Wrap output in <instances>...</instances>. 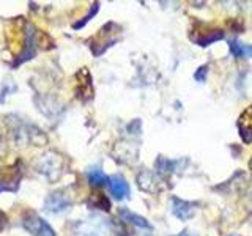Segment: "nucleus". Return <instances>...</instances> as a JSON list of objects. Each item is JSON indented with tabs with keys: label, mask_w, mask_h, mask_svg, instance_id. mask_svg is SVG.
Masks as SVG:
<instances>
[{
	"label": "nucleus",
	"mask_w": 252,
	"mask_h": 236,
	"mask_svg": "<svg viewBox=\"0 0 252 236\" xmlns=\"http://www.w3.org/2000/svg\"><path fill=\"white\" fill-rule=\"evenodd\" d=\"M6 123L10 124V131L13 140L16 144H19L21 147L27 145V144H33V145H39L46 142V136L44 132L36 128L35 124H32L29 121L21 120L19 117L16 115H8L6 117Z\"/></svg>",
	"instance_id": "nucleus-1"
},
{
	"label": "nucleus",
	"mask_w": 252,
	"mask_h": 236,
	"mask_svg": "<svg viewBox=\"0 0 252 236\" xmlns=\"http://www.w3.org/2000/svg\"><path fill=\"white\" fill-rule=\"evenodd\" d=\"M120 33H122V27L118 26L117 22H107L104 24L98 31L96 35H93L89 39V46L92 49V54L94 57H99V55L104 54L109 47H112L118 39H120Z\"/></svg>",
	"instance_id": "nucleus-2"
},
{
	"label": "nucleus",
	"mask_w": 252,
	"mask_h": 236,
	"mask_svg": "<svg viewBox=\"0 0 252 236\" xmlns=\"http://www.w3.org/2000/svg\"><path fill=\"white\" fill-rule=\"evenodd\" d=\"M63 169H65V159L55 151H46L35 162V170L52 183L63 175Z\"/></svg>",
	"instance_id": "nucleus-3"
},
{
	"label": "nucleus",
	"mask_w": 252,
	"mask_h": 236,
	"mask_svg": "<svg viewBox=\"0 0 252 236\" xmlns=\"http://www.w3.org/2000/svg\"><path fill=\"white\" fill-rule=\"evenodd\" d=\"M224 38V31L220 29L211 27L210 24L202 22V21H195L192 24V27L189 29V39L202 47H207L216 41H220Z\"/></svg>",
	"instance_id": "nucleus-4"
},
{
	"label": "nucleus",
	"mask_w": 252,
	"mask_h": 236,
	"mask_svg": "<svg viewBox=\"0 0 252 236\" xmlns=\"http://www.w3.org/2000/svg\"><path fill=\"white\" fill-rule=\"evenodd\" d=\"M24 177L22 162L0 167V192H16Z\"/></svg>",
	"instance_id": "nucleus-5"
},
{
	"label": "nucleus",
	"mask_w": 252,
	"mask_h": 236,
	"mask_svg": "<svg viewBox=\"0 0 252 236\" xmlns=\"http://www.w3.org/2000/svg\"><path fill=\"white\" fill-rule=\"evenodd\" d=\"M22 227L33 236H55V230L47 224L41 216H38L35 211H26L22 214Z\"/></svg>",
	"instance_id": "nucleus-6"
},
{
	"label": "nucleus",
	"mask_w": 252,
	"mask_h": 236,
	"mask_svg": "<svg viewBox=\"0 0 252 236\" xmlns=\"http://www.w3.org/2000/svg\"><path fill=\"white\" fill-rule=\"evenodd\" d=\"M71 203H73V200H71V195L68 194V191L59 189V191H54L46 197L43 208L49 214H60V212L66 211L71 206Z\"/></svg>",
	"instance_id": "nucleus-7"
},
{
	"label": "nucleus",
	"mask_w": 252,
	"mask_h": 236,
	"mask_svg": "<svg viewBox=\"0 0 252 236\" xmlns=\"http://www.w3.org/2000/svg\"><path fill=\"white\" fill-rule=\"evenodd\" d=\"M77 87H76V96L82 102H89L93 99V79L90 71L87 68H81L76 74Z\"/></svg>",
	"instance_id": "nucleus-8"
},
{
	"label": "nucleus",
	"mask_w": 252,
	"mask_h": 236,
	"mask_svg": "<svg viewBox=\"0 0 252 236\" xmlns=\"http://www.w3.org/2000/svg\"><path fill=\"white\" fill-rule=\"evenodd\" d=\"M161 183H162V178L152 170H142L137 175V186L144 192H150V194L159 192L162 189Z\"/></svg>",
	"instance_id": "nucleus-9"
},
{
	"label": "nucleus",
	"mask_w": 252,
	"mask_h": 236,
	"mask_svg": "<svg viewBox=\"0 0 252 236\" xmlns=\"http://www.w3.org/2000/svg\"><path fill=\"white\" fill-rule=\"evenodd\" d=\"M197 205L195 202H188V200H181L178 197H172V214L180 220H189L195 216L197 211Z\"/></svg>",
	"instance_id": "nucleus-10"
},
{
	"label": "nucleus",
	"mask_w": 252,
	"mask_h": 236,
	"mask_svg": "<svg viewBox=\"0 0 252 236\" xmlns=\"http://www.w3.org/2000/svg\"><path fill=\"white\" fill-rule=\"evenodd\" d=\"M236 126H238V134L244 144H252V106L243 110Z\"/></svg>",
	"instance_id": "nucleus-11"
},
{
	"label": "nucleus",
	"mask_w": 252,
	"mask_h": 236,
	"mask_svg": "<svg viewBox=\"0 0 252 236\" xmlns=\"http://www.w3.org/2000/svg\"><path fill=\"white\" fill-rule=\"evenodd\" d=\"M107 186H109L110 194H112L114 199H117V200L126 199V197H128L129 192H131L128 181H126L122 175H112V177H109Z\"/></svg>",
	"instance_id": "nucleus-12"
},
{
	"label": "nucleus",
	"mask_w": 252,
	"mask_h": 236,
	"mask_svg": "<svg viewBox=\"0 0 252 236\" xmlns=\"http://www.w3.org/2000/svg\"><path fill=\"white\" fill-rule=\"evenodd\" d=\"M118 214H120V217L123 220H126V222H129V224L136 225L139 228H148V230H152V225H150V222L145 217H142L139 214H134V212H131L129 209L122 208L120 211H118Z\"/></svg>",
	"instance_id": "nucleus-13"
},
{
	"label": "nucleus",
	"mask_w": 252,
	"mask_h": 236,
	"mask_svg": "<svg viewBox=\"0 0 252 236\" xmlns=\"http://www.w3.org/2000/svg\"><path fill=\"white\" fill-rule=\"evenodd\" d=\"M230 52L236 59H251L252 57V44H243L238 39H232L230 43Z\"/></svg>",
	"instance_id": "nucleus-14"
},
{
	"label": "nucleus",
	"mask_w": 252,
	"mask_h": 236,
	"mask_svg": "<svg viewBox=\"0 0 252 236\" xmlns=\"http://www.w3.org/2000/svg\"><path fill=\"white\" fill-rule=\"evenodd\" d=\"M87 178H89V183L94 187H102L104 184L109 183V177L101 170V167L89 169V172H87Z\"/></svg>",
	"instance_id": "nucleus-15"
},
{
	"label": "nucleus",
	"mask_w": 252,
	"mask_h": 236,
	"mask_svg": "<svg viewBox=\"0 0 252 236\" xmlns=\"http://www.w3.org/2000/svg\"><path fill=\"white\" fill-rule=\"evenodd\" d=\"M177 164H178L177 161H170L167 157L159 156L156 159V173L159 177H169L173 173V169H175Z\"/></svg>",
	"instance_id": "nucleus-16"
},
{
	"label": "nucleus",
	"mask_w": 252,
	"mask_h": 236,
	"mask_svg": "<svg viewBox=\"0 0 252 236\" xmlns=\"http://www.w3.org/2000/svg\"><path fill=\"white\" fill-rule=\"evenodd\" d=\"M89 206L92 208H98L102 211H109L110 209V202L109 199L101 192H93L90 195V200H89Z\"/></svg>",
	"instance_id": "nucleus-17"
},
{
	"label": "nucleus",
	"mask_w": 252,
	"mask_h": 236,
	"mask_svg": "<svg viewBox=\"0 0 252 236\" xmlns=\"http://www.w3.org/2000/svg\"><path fill=\"white\" fill-rule=\"evenodd\" d=\"M35 43H36L38 49H43V51H49V49H52V47L55 46L54 39L49 35L44 33V31H38V30H36V33H35Z\"/></svg>",
	"instance_id": "nucleus-18"
},
{
	"label": "nucleus",
	"mask_w": 252,
	"mask_h": 236,
	"mask_svg": "<svg viewBox=\"0 0 252 236\" xmlns=\"http://www.w3.org/2000/svg\"><path fill=\"white\" fill-rule=\"evenodd\" d=\"M98 11H99V2H94V3L90 6L89 13H87L81 21H77V22H74V24H73V29H74V30H77V29L85 27L87 24L90 22V19H93L94 16H96V13H98Z\"/></svg>",
	"instance_id": "nucleus-19"
},
{
	"label": "nucleus",
	"mask_w": 252,
	"mask_h": 236,
	"mask_svg": "<svg viewBox=\"0 0 252 236\" xmlns=\"http://www.w3.org/2000/svg\"><path fill=\"white\" fill-rule=\"evenodd\" d=\"M16 90H18V87H16V84L11 81V79H8L6 82L0 84V104L5 101V98L8 96V94L14 93Z\"/></svg>",
	"instance_id": "nucleus-20"
},
{
	"label": "nucleus",
	"mask_w": 252,
	"mask_h": 236,
	"mask_svg": "<svg viewBox=\"0 0 252 236\" xmlns=\"http://www.w3.org/2000/svg\"><path fill=\"white\" fill-rule=\"evenodd\" d=\"M207 74H208V65H202L194 73V79L197 82H205V81H207Z\"/></svg>",
	"instance_id": "nucleus-21"
},
{
	"label": "nucleus",
	"mask_w": 252,
	"mask_h": 236,
	"mask_svg": "<svg viewBox=\"0 0 252 236\" xmlns=\"http://www.w3.org/2000/svg\"><path fill=\"white\" fill-rule=\"evenodd\" d=\"M227 26L230 27V29H233V30H236V29L243 30V22L240 19H230V21L227 22Z\"/></svg>",
	"instance_id": "nucleus-22"
},
{
	"label": "nucleus",
	"mask_w": 252,
	"mask_h": 236,
	"mask_svg": "<svg viewBox=\"0 0 252 236\" xmlns=\"http://www.w3.org/2000/svg\"><path fill=\"white\" fill-rule=\"evenodd\" d=\"M6 224H8V220H6L5 212H3V211H0V232H2L3 228L6 227Z\"/></svg>",
	"instance_id": "nucleus-23"
},
{
	"label": "nucleus",
	"mask_w": 252,
	"mask_h": 236,
	"mask_svg": "<svg viewBox=\"0 0 252 236\" xmlns=\"http://www.w3.org/2000/svg\"><path fill=\"white\" fill-rule=\"evenodd\" d=\"M178 236H195V235H191V233H189V232H181Z\"/></svg>",
	"instance_id": "nucleus-24"
},
{
	"label": "nucleus",
	"mask_w": 252,
	"mask_h": 236,
	"mask_svg": "<svg viewBox=\"0 0 252 236\" xmlns=\"http://www.w3.org/2000/svg\"><path fill=\"white\" fill-rule=\"evenodd\" d=\"M249 167H251V172H252V159H251V162H249Z\"/></svg>",
	"instance_id": "nucleus-25"
},
{
	"label": "nucleus",
	"mask_w": 252,
	"mask_h": 236,
	"mask_svg": "<svg viewBox=\"0 0 252 236\" xmlns=\"http://www.w3.org/2000/svg\"><path fill=\"white\" fill-rule=\"evenodd\" d=\"M233 236H238V235H233Z\"/></svg>",
	"instance_id": "nucleus-26"
}]
</instances>
